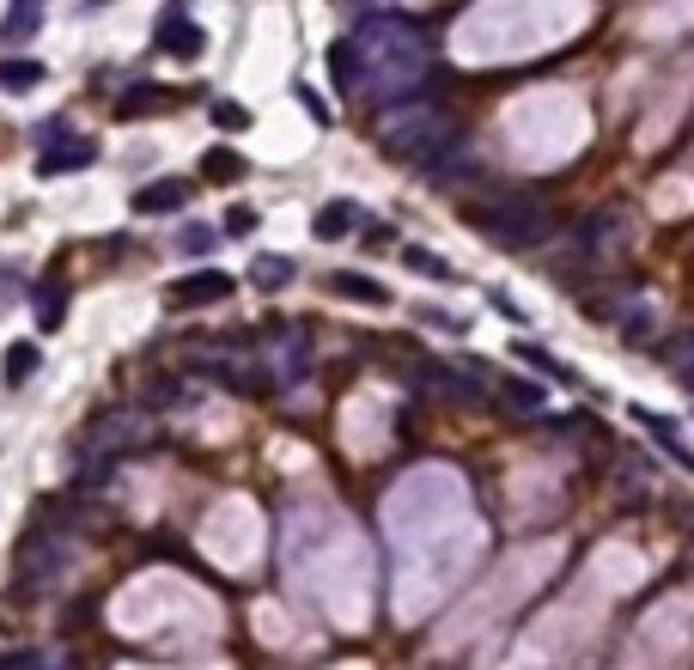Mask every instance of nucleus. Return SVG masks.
I'll return each instance as SVG.
<instances>
[{
    "mask_svg": "<svg viewBox=\"0 0 694 670\" xmlns=\"http://www.w3.org/2000/svg\"><path fill=\"white\" fill-rule=\"evenodd\" d=\"M189 202V184L184 177H165V184H147L135 189V214H171V207Z\"/></svg>",
    "mask_w": 694,
    "mask_h": 670,
    "instance_id": "9d476101",
    "label": "nucleus"
},
{
    "mask_svg": "<svg viewBox=\"0 0 694 670\" xmlns=\"http://www.w3.org/2000/svg\"><path fill=\"white\" fill-rule=\"evenodd\" d=\"M250 281L256 287H287L293 281V263H287V256H256V263H250Z\"/></svg>",
    "mask_w": 694,
    "mask_h": 670,
    "instance_id": "6ab92c4d",
    "label": "nucleus"
},
{
    "mask_svg": "<svg viewBox=\"0 0 694 670\" xmlns=\"http://www.w3.org/2000/svg\"><path fill=\"white\" fill-rule=\"evenodd\" d=\"M62 305H67L62 287H43V293H37V317H43V329H62Z\"/></svg>",
    "mask_w": 694,
    "mask_h": 670,
    "instance_id": "412c9836",
    "label": "nucleus"
},
{
    "mask_svg": "<svg viewBox=\"0 0 694 670\" xmlns=\"http://www.w3.org/2000/svg\"><path fill=\"white\" fill-rule=\"evenodd\" d=\"M116 628L128 634H171V640H207L214 634V604L184 585V579H140L116 597Z\"/></svg>",
    "mask_w": 694,
    "mask_h": 670,
    "instance_id": "f03ea898",
    "label": "nucleus"
},
{
    "mask_svg": "<svg viewBox=\"0 0 694 670\" xmlns=\"http://www.w3.org/2000/svg\"><path fill=\"white\" fill-rule=\"evenodd\" d=\"M159 49H165V55H177V62H195L201 49H207V37H201L195 18L165 13V18H159Z\"/></svg>",
    "mask_w": 694,
    "mask_h": 670,
    "instance_id": "1a4fd4ad",
    "label": "nucleus"
},
{
    "mask_svg": "<svg viewBox=\"0 0 694 670\" xmlns=\"http://www.w3.org/2000/svg\"><path fill=\"white\" fill-rule=\"evenodd\" d=\"M555 555H560L555 543H537V548H525V555H512L506 573H500L481 597H469V604H463V616H457V622H451L439 640L451 646V640H463V634H481V628H494V622H500V609L518 604V597H525L530 585H542V573L555 567Z\"/></svg>",
    "mask_w": 694,
    "mask_h": 670,
    "instance_id": "20e7f679",
    "label": "nucleus"
},
{
    "mask_svg": "<svg viewBox=\"0 0 694 670\" xmlns=\"http://www.w3.org/2000/svg\"><path fill=\"white\" fill-rule=\"evenodd\" d=\"M219 232H226V238H250V232H256V207H231V214L219 219Z\"/></svg>",
    "mask_w": 694,
    "mask_h": 670,
    "instance_id": "4be33fe9",
    "label": "nucleus"
},
{
    "mask_svg": "<svg viewBox=\"0 0 694 670\" xmlns=\"http://www.w3.org/2000/svg\"><path fill=\"white\" fill-rule=\"evenodd\" d=\"M366 244H371V250H384V244H396V232H390L384 219H378V226H371V232H366Z\"/></svg>",
    "mask_w": 694,
    "mask_h": 670,
    "instance_id": "bb28decb",
    "label": "nucleus"
},
{
    "mask_svg": "<svg viewBox=\"0 0 694 670\" xmlns=\"http://www.w3.org/2000/svg\"><path fill=\"white\" fill-rule=\"evenodd\" d=\"M0 366H7V384H25V378H31L37 366H43V354H37V342H13Z\"/></svg>",
    "mask_w": 694,
    "mask_h": 670,
    "instance_id": "dca6fc26",
    "label": "nucleus"
},
{
    "mask_svg": "<svg viewBox=\"0 0 694 670\" xmlns=\"http://www.w3.org/2000/svg\"><path fill=\"white\" fill-rule=\"evenodd\" d=\"M231 293V275H214V268H201V275H184V281H171L165 305L177 312H195V305H219Z\"/></svg>",
    "mask_w": 694,
    "mask_h": 670,
    "instance_id": "6e6552de",
    "label": "nucleus"
},
{
    "mask_svg": "<svg viewBox=\"0 0 694 670\" xmlns=\"http://www.w3.org/2000/svg\"><path fill=\"white\" fill-rule=\"evenodd\" d=\"M694 646V604H664L646 616V628H640V640H633V653L646 658L652 670H677V658H689Z\"/></svg>",
    "mask_w": 694,
    "mask_h": 670,
    "instance_id": "0eeeda50",
    "label": "nucleus"
},
{
    "mask_svg": "<svg viewBox=\"0 0 694 670\" xmlns=\"http://www.w3.org/2000/svg\"><path fill=\"white\" fill-rule=\"evenodd\" d=\"M329 293L336 299H354V305H390V293L366 275H329Z\"/></svg>",
    "mask_w": 694,
    "mask_h": 670,
    "instance_id": "f8f14e48",
    "label": "nucleus"
},
{
    "mask_svg": "<svg viewBox=\"0 0 694 670\" xmlns=\"http://www.w3.org/2000/svg\"><path fill=\"white\" fill-rule=\"evenodd\" d=\"M37 18H43V0H13V13H7V37H31Z\"/></svg>",
    "mask_w": 694,
    "mask_h": 670,
    "instance_id": "aec40b11",
    "label": "nucleus"
},
{
    "mask_svg": "<svg viewBox=\"0 0 694 670\" xmlns=\"http://www.w3.org/2000/svg\"><path fill=\"white\" fill-rule=\"evenodd\" d=\"M354 219H359L354 202H324V207H317V219H311V232L329 244V238H348V232H354Z\"/></svg>",
    "mask_w": 694,
    "mask_h": 670,
    "instance_id": "9b49d317",
    "label": "nucleus"
},
{
    "mask_svg": "<svg viewBox=\"0 0 694 670\" xmlns=\"http://www.w3.org/2000/svg\"><path fill=\"white\" fill-rule=\"evenodd\" d=\"M165 104V92H153V86H135V92L123 98V110H159Z\"/></svg>",
    "mask_w": 694,
    "mask_h": 670,
    "instance_id": "393cba45",
    "label": "nucleus"
},
{
    "mask_svg": "<svg viewBox=\"0 0 694 670\" xmlns=\"http://www.w3.org/2000/svg\"><path fill=\"white\" fill-rule=\"evenodd\" d=\"M201 543L214 548L226 567L244 573V567L256 561V548H263V518H256L250 500H219L214 518H207V530H201Z\"/></svg>",
    "mask_w": 694,
    "mask_h": 670,
    "instance_id": "423d86ee",
    "label": "nucleus"
},
{
    "mask_svg": "<svg viewBox=\"0 0 694 670\" xmlns=\"http://www.w3.org/2000/svg\"><path fill=\"white\" fill-rule=\"evenodd\" d=\"M67 165H92V141H62V147H49V153L37 159V172L43 177L67 172Z\"/></svg>",
    "mask_w": 694,
    "mask_h": 670,
    "instance_id": "ddd939ff",
    "label": "nucleus"
},
{
    "mask_svg": "<svg viewBox=\"0 0 694 670\" xmlns=\"http://www.w3.org/2000/svg\"><path fill=\"white\" fill-rule=\"evenodd\" d=\"M324 67L336 74V86H359V43L348 37V43H329Z\"/></svg>",
    "mask_w": 694,
    "mask_h": 670,
    "instance_id": "4468645a",
    "label": "nucleus"
},
{
    "mask_svg": "<svg viewBox=\"0 0 694 670\" xmlns=\"http://www.w3.org/2000/svg\"><path fill=\"white\" fill-rule=\"evenodd\" d=\"M463 219H469L481 238H494V244H506V250H525V244H537V238L548 232V214H542L537 202H525V195H488V202H469Z\"/></svg>",
    "mask_w": 694,
    "mask_h": 670,
    "instance_id": "39448f33",
    "label": "nucleus"
},
{
    "mask_svg": "<svg viewBox=\"0 0 694 670\" xmlns=\"http://www.w3.org/2000/svg\"><path fill=\"white\" fill-rule=\"evenodd\" d=\"M287 579L324 609H336V622H359L366 609V555H359L348 518L329 506L287 518Z\"/></svg>",
    "mask_w": 694,
    "mask_h": 670,
    "instance_id": "f257e3e1",
    "label": "nucleus"
},
{
    "mask_svg": "<svg viewBox=\"0 0 694 670\" xmlns=\"http://www.w3.org/2000/svg\"><path fill=\"white\" fill-rule=\"evenodd\" d=\"M43 62H0V86L7 92H31V86H43Z\"/></svg>",
    "mask_w": 694,
    "mask_h": 670,
    "instance_id": "f3484780",
    "label": "nucleus"
},
{
    "mask_svg": "<svg viewBox=\"0 0 694 670\" xmlns=\"http://www.w3.org/2000/svg\"><path fill=\"white\" fill-rule=\"evenodd\" d=\"M86 7H104V0H86Z\"/></svg>",
    "mask_w": 694,
    "mask_h": 670,
    "instance_id": "cd10ccee",
    "label": "nucleus"
},
{
    "mask_svg": "<svg viewBox=\"0 0 694 670\" xmlns=\"http://www.w3.org/2000/svg\"><path fill=\"white\" fill-rule=\"evenodd\" d=\"M177 250H184V256H207L214 232H207V226H189V232H177Z\"/></svg>",
    "mask_w": 694,
    "mask_h": 670,
    "instance_id": "5701e85b",
    "label": "nucleus"
},
{
    "mask_svg": "<svg viewBox=\"0 0 694 670\" xmlns=\"http://www.w3.org/2000/svg\"><path fill=\"white\" fill-rule=\"evenodd\" d=\"M402 263L415 268V275H427V281H451V263L439 256V250H420V244H408V250H402Z\"/></svg>",
    "mask_w": 694,
    "mask_h": 670,
    "instance_id": "a211bd4d",
    "label": "nucleus"
},
{
    "mask_svg": "<svg viewBox=\"0 0 694 670\" xmlns=\"http://www.w3.org/2000/svg\"><path fill=\"white\" fill-rule=\"evenodd\" d=\"M214 123L238 135V128H250V110H244V104H214Z\"/></svg>",
    "mask_w": 694,
    "mask_h": 670,
    "instance_id": "b1692460",
    "label": "nucleus"
},
{
    "mask_svg": "<svg viewBox=\"0 0 694 670\" xmlns=\"http://www.w3.org/2000/svg\"><path fill=\"white\" fill-rule=\"evenodd\" d=\"M677 372H682V378H689V384H694V329H689V336H682V342H677Z\"/></svg>",
    "mask_w": 694,
    "mask_h": 670,
    "instance_id": "a878e982",
    "label": "nucleus"
},
{
    "mask_svg": "<svg viewBox=\"0 0 694 670\" xmlns=\"http://www.w3.org/2000/svg\"><path fill=\"white\" fill-rule=\"evenodd\" d=\"M506 141L525 165H555L585 141V110L572 98H525L506 110Z\"/></svg>",
    "mask_w": 694,
    "mask_h": 670,
    "instance_id": "7ed1b4c3",
    "label": "nucleus"
},
{
    "mask_svg": "<svg viewBox=\"0 0 694 670\" xmlns=\"http://www.w3.org/2000/svg\"><path fill=\"white\" fill-rule=\"evenodd\" d=\"M201 172L214 177V184H238L250 165H244V153H231V147H214V153H201Z\"/></svg>",
    "mask_w": 694,
    "mask_h": 670,
    "instance_id": "2eb2a0df",
    "label": "nucleus"
}]
</instances>
